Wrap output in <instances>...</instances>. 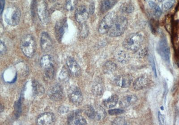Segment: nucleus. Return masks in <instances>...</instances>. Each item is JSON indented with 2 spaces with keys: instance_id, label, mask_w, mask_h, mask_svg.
I'll return each instance as SVG.
<instances>
[{
  "instance_id": "nucleus-1",
  "label": "nucleus",
  "mask_w": 179,
  "mask_h": 125,
  "mask_svg": "<svg viewBox=\"0 0 179 125\" xmlns=\"http://www.w3.org/2000/svg\"><path fill=\"white\" fill-rule=\"evenodd\" d=\"M143 40V36L142 34L133 33L126 37L123 42V45L126 49L136 52L140 48Z\"/></svg>"
},
{
  "instance_id": "nucleus-2",
  "label": "nucleus",
  "mask_w": 179,
  "mask_h": 125,
  "mask_svg": "<svg viewBox=\"0 0 179 125\" xmlns=\"http://www.w3.org/2000/svg\"><path fill=\"white\" fill-rule=\"evenodd\" d=\"M128 22L125 17H117L107 35L111 37L120 36L124 33L128 26Z\"/></svg>"
},
{
  "instance_id": "nucleus-3",
  "label": "nucleus",
  "mask_w": 179,
  "mask_h": 125,
  "mask_svg": "<svg viewBox=\"0 0 179 125\" xmlns=\"http://www.w3.org/2000/svg\"><path fill=\"white\" fill-rule=\"evenodd\" d=\"M20 46L22 52L27 57L33 56L36 52V44L32 36L28 34L24 36L21 41Z\"/></svg>"
},
{
  "instance_id": "nucleus-4",
  "label": "nucleus",
  "mask_w": 179,
  "mask_h": 125,
  "mask_svg": "<svg viewBox=\"0 0 179 125\" xmlns=\"http://www.w3.org/2000/svg\"><path fill=\"white\" fill-rule=\"evenodd\" d=\"M21 17V11L17 7H10L6 10L4 18L6 22L11 26H15L19 23Z\"/></svg>"
},
{
  "instance_id": "nucleus-5",
  "label": "nucleus",
  "mask_w": 179,
  "mask_h": 125,
  "mask_svg": "<svg viewBox=\"0 0 179 125\" xmlns=\"http://www.w3.org/2000/svg\"><path fill=\"white\" fill-rule=\"evenodd\" d=\"M117 15L114 12H110L105 15L101 21L99 27V32L100 34H107L111 28Z\"/></svg>"
},
{
  "instance_id": "nucleus-6",
  "label": "nucleus",
  "mask_w": 179,
  "mask_h": 125,
  "mask_svg": "<svg viewBox=\"0 0 179 125\" xmlns=\"http://www.w3.org/2000/svg\"><path fill=\"white\" fill-rule=\"evenodd\" d=\"M68 97L74 105H79L83 101V96L80 89L76 86L70 87L68 90Z\"/></svg>"
},
{
  "instance_id": "nucleus-7",
  "label": "nucleus",
  "mask_w": 179,
  "mask_h": 125,
  "mask_svg": "<svg viewBox=\"0 0 179 125\" xmlns=\"http://www.w3.org/2000/svg\"><path fill=\"white\" fill-rule=\"evenodd\" d=\"M159 53L163 60L167 62H169L170 59V50L167 40L165 37H162L159 41L158 46Z\"/></svg>"
},
{
  "instance_id": "nucleus-8",
  "label": "nucleus",
  "mask_w": 179,
  "mask_h": 125,
  "mask_svg": "<svg viewBox=\"0 0 179 125\" xmlns=\"http://www.w3.org/2000/svg\"><path fill=\"white\" fill-rule=\"evenodd\" d=\"M48 95L50 99L55 102H58L63 99L62 88L59 84L52 86L48 91Z\"/></svg>"
},
{
  "instance_id": "nucleus-9",
  "label": "nucleus",
  "mask_w": 179,
  "mask_h": 125,
  "mask_svg": "<svg viewBox=\"0 0 179 125\" xmlns=\"http://www.w3.org/2000/svg\"><path fill=\"white\" fill-rule=\"evenodd\" d=\"M68 29V24L67 19H61L57 22L55 27V34L57 40L60 42L62 38Z\"/></svg>"
},
{
  "instance_id": "nucleus-10",
  "label": "nucleus",
  "mask_w": 179,
  "mask_h": 125,
  "mask_svg": "<svg viewBox=\"0 0 179 125\" xmlns=\"http://www.w3.org/2000/svg\"><path fill=\"white\" fill-rule=\"evenodd\" d=\"M68 124L69 125H86L87 121L81 115L80 110L71 112L68 117Z\"/></svg>"
},
{
  "instance_id": "nucleus-11",
  "label": "nucleus",
  "mask_w": 179,
  "mask_h": 125,
  "mask_svg": "<svg viewBox=\"0 0 179 125\" xmlns=\"http://www.w3.org/2000/svg\"><path fill=\"white\" fill-rule=\"evenodd\" d=\"M37 12L41 22L44 24H47L48 22V10L47 5L44 0L40 1L38 4Z\"/></svg>"
},
{
  "instance_id": "nucleus-12",
  "label": "nucleus",
  "mask_w": 179,
  "mask_h": 125,
  "mask_svg": "<svg viewBox=\"0 0 179 125\" xmlns=\"http://www.w3.org/2000/svg\"><path fill=\"white\" fill-rule=\"evenodd\" d=\"M75 19L80 24L85 23L88 18L89 13L84 6H79L77 8L75 13Z\"/></svg>"
},
{
  "instance_id": "nucleus-13",
  "label": "nucleus",
  "mask_w": 179,
  "mask_h": 125,
  "mask_svg": "<svg viewBox=\"0 0 179 125\" xmlns=\"http://www.w3.org/2000/svg\"><path fill=\"white\" fill-rule=\"evenodd\" d=\"M55 122V116L50 112L44 113L39 116L37 119L38 125H49L53 124Z\"/></svg>"
},
{
  "instance_id": "nucleus-14",
  "label": "nucleus",
  "mask_w": 179,
  "mask_h": 125,
  "mask_svg": "<svg viewBox=\"0 0 179 125\" xmlns=\"http://www.w3.org/2000/svg\"><path fill=\"white\" fill-rule=\"evenodd\" d=\"M67 65L71 73L75 76H78L81 74V69L76 60L73 57H69L67 58Z\"/></svg>"
},
{
  "instance_id": "nucleus-15",
  "label": "nucleus",
  "mask_w": 179,
  "mask_h": 125,
  "mask_svg": "<svg viewBox=\"0 0 179 125\" xmlns=\"http://www.w3.org/2000/svg\"><path fill=\"white\" fill-rule=\"evenodd\" d=\"M133 79L132 76L129 74H124L117 76L115 79L116 85L120 87L126 88L131 85Z\"/></svg>"
},
{
  "instance_id": "nucleus-16",
  "label": "nucleus",
  "mask_w": 179,
  "mask_h": 125,
  "mask_svg": "<svg viewBox=\"0 0 179 125\" xmlns=\"http://www.w3.org/2000/svg\"><path fill=\"white\" fill-rule=\"evenodd\" d=\"M40 45L42 50L44 52H48L52 48V40L50 36L47 32L42 33L40 39Z\"/></svg>"
},
{
  "instance_id": "nucleus-17",
  "label": "nucleus",
  "mask_w": 179,
  "mask_h": 125,
  "mask_svg": "<svg viewBox=\"0 0 179 125\" xmlns=\"http://www.w3.org/2000/svg\"><path fill=\"white\" fill-rule=\"evenodd\" d=\"M150 79L147 75H143L135 79L133 83V88L136 90H140L149 85Z\"/></svg>"
},
{
  "instance_id": "nucleus-18",
  "label": "nucleus",
  "mask_w": 179,
  "mask_h": 125,
  "mask_svg": "<svg viewBox=\"0 0 179 125\" xmlns=\"http://www.w3.org/2000/svg\"><path fill=\"white\" fill-rule=\"evenodd\" d=\"M137 100V97L134 95L125 96L120 100L119 105L122 108H127L136 103Z\"/></svg>"
},
{
  "instance_id": "nucleus-19",
  "label": "nucleus",
  "mask_w": 179,
  "mask_h": 125,
  "mask_svg": "<svg viewBox=\"0 0 179 125\" xmlns=\"http://www.w3.org/2000/svg\"><path fill=\"white\" fill-rule=\"evenodd\" d=\"M92 90L96 97H100L102 95L103 92V82L100 78L96 79L93 83Z\"/></svg>"
},
{
  "instance_id": "nucleus-20",
  "label": "nucleus",
  "mask_w": 179,
  "mask_h": 125,
  "mask_svg": "<svg viewBox=\"0 0 179 125\" xmlns=\"http://www.w3.org/2000/svg\"><path fill=\"white\" fill-rule=\"evenodd\" d=\"M117 2L118 0H102L100 6L101 12L104 13L110 10Z\"/></svg>"
},
{
  "instance_id": "nucleus-21",
  "label": "nucleus",
  "mask_w": 179,
  "mask_h": 125,
  "mask_svg": "<svg viewBox=\"0 0 179 125\" xmlns=\"http://www.w3.org/2000/svg\"><path fill=\"white\" fill-rule=\"evenodd\" d=\"M118 99L117 95H113L108 99H105L103 102V105L107 108H112L117 105L118 102Z\"/></svg>"
},
{
  "instance_id": "nucleus-22",
  "label": "nucleus",
  "mask_w": 179,
  "mask_h": 125,
  "mask_svg": "<svg viewBox=\"0 0 179 125\" xmlns=\"http://www.w3.org/2000/svg\"><path fill=\"white\" fill-rule=\"evenodd\" d=\"M40 65L43 69H46L49 66L53 65V59L50 55H43L40 60Z\"/></svg>"
},
{
  "instance_id": "nucleus-23",
  "label": "nucleus",
  "mask_w": 179,
  "mask_h": 125,
  "mask_svg": "<svg viewBox=\"0 0 179 125\" xmlns=\"http://www.w3.org/2000/svg\"><path fill=\"white\" fill-rule=\"evenodd\" d=\"M96 114L95 119L97 121L102 120L105 118L106 113L105 109L100 105H97L95 108Z\"/></svg>"
},
{
  "instance_id": "nucleus-24",
  "label": "nucleus",
  "mask_w": 179,
  "mask_h": 125,
  "mask_svg": "<svg viewBox=\"0 0 179 125\" xmlns=\"http://www.w3.org/2000/svg\"><path fill=\"white\" fill-rule=\"evenodd\" d=\"M117 68V65L114 63L108 61L103 65V71L105 74H110L114 72Z\"/></svg>"
},
{
  "instance_id": "nucleus-25",
  "label": "nucleus",
  "mask_w": 179,
  "mask_h": 125,
  "mask_svg": "<svg viewBox=\"0 0 179 125\" xmlns=\"http://www.w3.org/2000/svg\"><path fill=\"white\" fill-rule=\"evenodd\" d=\"M32 87L34 94L36 95H41L44 92V89L43 85L37 80L33 81Z\"/></svg>"
},
{
  "instance_id": "nucleus-26",
  "label": "nucleus",
  "mask_w": 179,
  "mask_h": 125,
  "mask_svg": "<svg viewBox=\"0 0 179 125\" xmlns=\"http://www.w3.org/2000/svg\"><path fill=\"white\" fill-rule=\"evenodd\" d=\"M149 5L153 10L154 16L157 18H159L162 15V11L160 7L156 3L150 1L149 2Z\"/></svg>"
},
{
  "instance_id": "nucleus-27",
  "label": "nucleus",
  "mask_w": 179,
  "mask_h": 125,
  "mask_svg": "<svg viewBox=\"0 0 179 125\" xmlns=\"http://www.w3.org/2000/svg\"><path fill=\"white\" fill-rule=\"evenodd\" d=\"M120 9L122 13H131L134 11V7L132 4L129 3H124L121 5Z\"/></svg>"
},
{
  "instance_id": "nucleus-28",
  "label": "nucleus",
  "mask_w": 179,
  "mask_h": 125,
  "mask_svg": "<svg viewBox=\"0 0 179 125\" xmlns=\"http://www.w3.org/2000/svg\"><path fill=\"white\" fill-rule=\"evenodd\" d=\"M69 69H67L66 67H64L62 69V71L59 75V79L60 81L62 82H67L70 78V73Z\"/></svg>"
},
{
  "instance_id": "nucleus-29",
  "label": "nucleus",
  "mask_w": 179,
  "mask_h": 125,
  "mask_svg": "<svg viewBox=\"0 0 179 125\" xmlns=\"http://www.w3.org/2000/svg\"><path fill=\"white\" fill-rule=\"evenodd\" d=\"M80 24L81 26L79 28L80 36L83 39H85L89 35V33L88 26L87 25L86 22L85 23Z\"/></svg>"
},
{
  "instance_id": "nucleus-30",
  "label": "nucleus",
  "mask_w": 179,
  "mask_h": 125,
  "mask_svg": "<svg viewBox=\"0 0 179 125\" xmlns=\"http://www.w3.org/2000/svg\"><path fill=\"white\" fill-rule=\"evenodd\" d=\"M84 112L89 118L95 119L96 111L95 108L93 106L90 105H86L84 107Z\"/></svg>"
},
{
  "instance_id": "nucleus-31",
  "label": "nucleus",
  "mask_w": 179,
  "mask_h": 125,
  "mask_svg": "<svg viewBox=\"0 0 179 125\" xmlns=\"http://www.w3.org/2000/svg\"><path fill=\"white\" fill-rule=\"evenodd\" d=\"M44 70H45V76L48 79H52L54 76L55 73L54 67L53 65H52Z\"/></svg>"
},
{
  "instance_id": "nucleus-32",
  "label": "nucleus",
  "mask_w": 179,
  "mask_h": 125,
  "mask_svg": "<svg viewBox=\"0 0 179 125\" xmlns=\"http://www.w3.org/2000/svg\"><path fill=\"white\" fill-rule=\"evenodd\" d=\"M77 0H67L66 8L68 11H72L74 10L77 4Z\"/></svg>"
},
{
  "instance_id": "nucleus-33",
  "label": "nucleus",
  "mask_w": 179,
  "mask_h": 125,
  "mask_svg": "<svg viewBox=\"0 0 179 125\" xmlns=\"http://www.w3.org/2000/svg\"><path fill=\"white\" fill-rule=\"evenodd\" d=\"M117 59L120 62L125 64L127 63L129 61V57L128 55L126 54V53L121 51L117 55Z\"/></svg>"
},
{
  "instance_id": "nucleus-34",
  "label": "nucleus",
  "mask_w": 179,
  "mask_h": 125,
  "mask_svg": "<svg viewBox=\"0 0 179 125\" xmlns=\"http://www.w3.org/2000/svg\"><path fill=\"white\" fill-rule=\"evenodd\" d=\"M112 125H126L127 123L125 118L122 117H117L113 121Z\"/></svg>"
},
{
  "instance_id": "nucleus-35",
  "label": "nucleus",
  "mask_w": 179,
  "mask_h": 125,
  "mask_svg": "<svg viewBox=\"0 0 179 125\" xmlns=\"http://www.w3.org/2000/svg\"><path fill=\"white\" fill-rule=\"evenodd\" d=\"M175 0H168L163 5V8L165 10H168L170 9L175 4Z\"/></svg>"
},
{
  "instance_id": "nucleus-36",
  "label": "nucleus",
  "mask_w": 179,
  "mask_h": 125,
  "mask_svg": "<svg viewBox=\"0 0 179 125\" xmlns=\"http://www.w3.org/2000/svg\"><path fill=\"white\" fill-rule=\"evenodd\" d=\"M124 113V110L119 109H110L108 111V113L111 115H119V114H122Z\"/></svg>"
},
{
  "instance_id": "nucleus-37",
  "label": "nucleus",
  "mask_w": 179,
  "mask_h": 125,
  "mask_svg": "<svg viewBox=\"0 0 179 125\" xmlns=\"http://www.w3.org/2000/svg\"><path fill=\"white\" fill-rule=\"evenodd\" d=\"M6 51H7V48H6V45L5 43L2 41H1L0 43V54L1 55H2L5 54Z\"/></svg>"
},
{
  "instance_id": "nucleus-38",
  "label": "nucleus",
  "mask_w": 179,
  "mask_h": 125,
  "mask_svg": "<svg viewBox=\"0 0 179 125\" xmlns=\"http://www.w3.org/2000/svg\"><path fill=\"white\" fill-rule=\"evenodd\" d=\"M69 108L65 106H62L59 107L58 109L59 112L62 114L67 113L69 111Z\"/></svg>"
},
{
  "instance_id": "nucleus-39",
  "label": "nucleus",
  "mask_w": 179,
  "mask_h": 125,
  "mask_svg": "<svg viewBox=\"0 0 179 125\" xmlns=\"http://www.w3.org/2000/svg\"><path fill=\"white\" fill-rule=\"evenodd\" d=\"M95 10V3L94 2H92L90 5L89 9V14L92 15L94 14Z\"/></svg>"
},
{
  "instance_id": "nucleus-40",
  "label": "nucleus",
  "mask_w": 179,
  "mask_h": 125,
  "mask_svg": "<svg viewBox=\"0 0 179 125\" xmlns=\"http://www.w3.org/2000/svg\"><path fill=\"white\" fill-rule=\"evenodd\" d=\"M158 116H159V122L161 123L162 124H163L164 123V117L162 114H161V113L159 112L158 113Z\"/></svg>"
},
{
  "instance_id": "nucleus-41",
  "label": "nucleus",
  "mask_w": 179,
  "mask_h": 125,
  "mask_svg": "<svg viewBox=\"0 0 179 125\" xmlns=\"http://www.w3.org/2000/svg\"><path fill=\"white\" fill-rule=\"evenodd\" d=\"M5 0H1V13H2L3 11L4 7H5Z\"/></svg>"
},
{
  "instance_id": "nucleus-42",
  "label": "nucleus",
  "mask_w": 179,
  "mask_h": 125,
  "mask_svg": "<svg viewBox=\"0 0 179 125\" xmlns=\"http://www.w3.org/2000/svg\"><path fill=\"white\" fill-rule=\"evenodd\" d=\"M4 109V105H2V104H1V108H0V110H1V112H2V111H3Z\"/></svg>"
},
{
  "instance_id": "nucleus-43",
  "label": "nucleus",
  "mask_w": 179,
  "mask_h": 125,
  "mask_svg": "<svg viewBox=\"0 0 179 125\" xmlns=\"http://www.w3.org/2000/svg\"><path fill=\"white\" fill-rule=\"evenodd\" d=\"M57 0H49V2L51 3H54L56 2Z\"/></svg>"
},
{
  "instance_id": "nucleus-44",
  "label": "nucleus",
  "mask_w": 179,
  "mask_h": 125,
  "mask_svg": "<svg viewBox=\"0 0 179 125\" xmlns=\"http://www.w3.org/2000/svg\"><path fill=\"white\" fill-rule=\"evenodd\" d=\"M165 1V0H158L159 2H163Z\"/></svg>"
},
{
  "instance_id": "nucleus-45",
  "label": "nucleus",
  "mask_w": 179,
  "mask_h": 125,
  "mask_svg": "<svg viewBox=\"0 0 179 125\" xmlns=\"http://www.w3.org/2000/svg\"><path fill=\"white\" fill-rule=\"evenodd\" d=\"M11 1H17V0H11Z\"/></svg>"
}]
</instances>
